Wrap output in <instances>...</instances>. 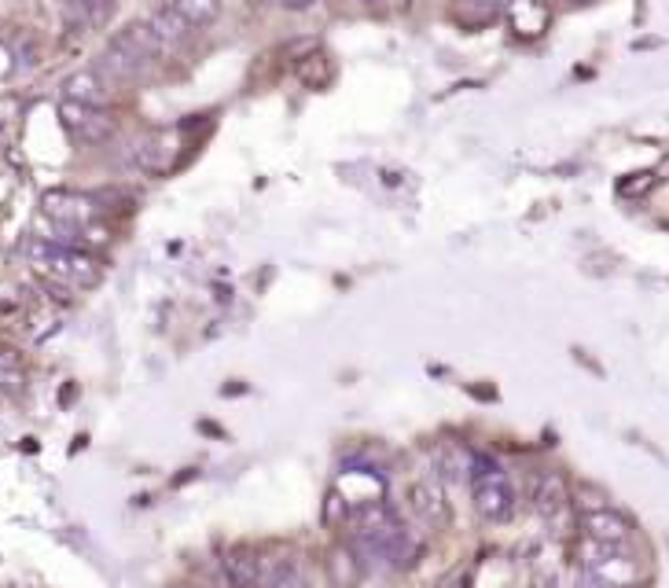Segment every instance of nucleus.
<instances>
[{
	"label": "nucleus",
	"mask_w": 669,
	"mask_h": 588,
	"mask_svg": "<svg viewBox=\"0 0 669 588\" xmlns=\"http://www.w3.org/2000/svg\"><path fill=\"white\" fill-rule=\"evenodd\" d=\"M166 56H170V48L162 45L159 34H155L148 23H133V26H125L122 34L111 37V45L103 48L92 70H96L107 85H129V81L144 78V74Z\"/></svg>",
	"instance_id": "f257e3e1"
},
{
	"label": "nucleus",
	"mask_w": 669,
	"mask_h": 588,
	"mask_svg": "<svg viewBox=\"0 0 669 588\" xmlns=\"http://www.w3.org/2000/svg\"><path fill=\"white\" fill-rule=\"evenodd\" d=\"M26 258L34 261V269L45 280L74 287V291H89L103 276L100 261L92 254H85L81 247H67V243H52V239H26Z\"/></svg>",
	"instance_id": "f03ea898"
},
{
	"label": "nucleus",
	"mask_w": 669,
	"mask_h": 588,
	"mask_svg": "<svg viewBox=\"0 0 669 588\" xmlns=\"http://www.w3.org/2000/svg\"><path fill=\"white\" fill-rule=\"evenodd\" d=\"M59 122L78 144H103L118 129V122H114V114L107 107H85V103L70 100L59 103Z\"/></svg>",
	"instance_id": "7ed1b4c3"
},
{
	"label": "nucleus",
	"mask_w": 669,
	"mask_h": 588,
	"mask_svg": "<svg viewBox=\"0 0 669 588\" xmlns=\"http://www.w3.org/2000/svg\"><path fill=\"white\" fill-rule=\"evenodd\" d=\"M471 500L475 511L486 522H504L515 511V489H511L504 471H486V475H471Z\"/></svg>",
	"instance_id": "20e7f679"
},
{
	"label": "nucleus",
	"mask_w": 669,
	"mask_h": 588,
	"mask_svg": "<svg viewBox=\"0 0 669 588\" xmlns=\"http://www.w3.org/2000/svg\"><path fill=\"white\" fill-rule=\"evenodd\" d=\"M41 210H45L48 221H56L59 228H67V232H81V228H89L100 214V206L92 195H81V192H48L41 199Z\"/></svg>",
	"instance_id": "39448f33"
},
{
	"label": "nucleus",
	"mask_w": 669,
	"mask_h": 588,
	"mask_svg": "<svg viewBox=\"0 0 669 588\" xmlns=\"http://www.w3.org/2000/svg\"><path fill=\"white\" fill-rule=\"evenodd\" d=\"M405 500H409V511L427 526V530H442V526H449V504H445L442 478L438 475L416 478V482L405 489Z\"/></svg>",
	"instance_id": "423d86ee"
},
{
	"label": "nucleus",
	"mask_w": 669,
	"mask_h": 588,
	"mask_svg": "<svg viewBox=\"0 0 669 588\" xmlns=\"http://www.w3.org/2000/svg\"><path fill=\"white\" fill-rule=\"evenodd\" d=\"M581 530L592 544H607V548H629L633 541V526L622 511L614 508H596L581 515Z\"/></svg>",
	"instance_id": "0eeeda50"
},
{
	"label": "nucleus",
	"mask_w": 669,
	"mask_h": 588,
	"mask_svg": "<svg viewBox=\"0 0 669 588\" xmlns=\"http://www.w3.org/2000/svg\"><path fill=\"white\" fill-rule=\"evenodd\" d=\"M530 504L541 519H559L570 504V493H567L563 475H556V471H541V475H533Z\"/></svg>",
	"instance_id": "6e6552de"
},
{
	"label": "nucleus",
	"mask_w": 669,
	"mask_h": 588,
	"mask_svg": "<svg viewBox=\"0 0 669 588\" xmlns=\"http://www.w3.org/2000/svg\"><path fill=\"white\" fill-rule=\"evenodd\" d=\"M63 100L85 103V107H107L111 100V85L96 74V70H78L63 81Z\"/></svg>",
	"instance_id": "1a4fd4ad"
},
{
	"label": "nucleus",
	"mask_w": 669,
	"mask_h": 588,
	"mask_svg": "<svg viewBox=\"0 0 669 588\" xmlns=\"http://www.w3.org/2000/svg\"><path fill=\"white\" fill-rule=\"evenodd\" d=\"M261 555H254L250 548H228L221 566L225 577L232 581V588H261Z\"/></svg>",
	"instance_id": "9d476101"
},
{
	"label": "nucleus",
	"mask_w": 669,
	"mask_h": 588,
	"mask_svg": "<svg viewBox=\"0 0 669 588\" xmlns=\"http://www.w3.org/2000/svg\"><path fill=\"white\" fill-rule=\"evenodd\" d=\"M324 570H328V581L331 588H357L364 577V566L357 559L350 544H339V548H331L328 559H324Z\"/></svg>",
	"instance_id": "9b49d317"
},
{
	"label": "nucleus",
	"mask_w": 669,
	"mask_h": 588,
	"mask_svg": "<svg viewBox=\"0 0 669 588\" xmlns=\"http://www.w3.org/2000/svg\"><path fill=\"white\" fill-rule=\"evenodd\" d=\"M434 475L442 482H464V478H471V456L456 441H442L434 449Z\"/></svg>",
	"instance_id": "f8f14e48"
},
{
	"label": "nucleus",
	"mask_w": 669,
	"mask_h": 588,
	"mask_svg": "<svg viewBox=\"0 0 669 588\" xmlns=\"http://www.w3.org/2000/svg\"><path fill=\"white\" fill-rule=\"evenodd\" d=\"M148 26H151V30H155V34H159L162 45L170 48V56H173V52H177V48L184 45V41H188V37L195 34L192 26L184 23V19H181V15H177V12H173L170 4H166V8H159V12L151 15Z\"/></svg>",
	"instance_id": "ddd939ff"
},
{
	"label": "nucleus",
	"mask_w": 669,
	"mask_h": 588,
	"mask_svg": "<svg viewBox=\"0 0 669 588\" xmlns=\"http://www.w3.org/2000/svg\"><path fill=\"white\" fill-rule=\"evenodd\" d=\"M261 588H309L298 559H265L261 563Z\"/></svg>",
	"instance_id": "4468645a"
},
{
	"label": "nucleus",
	"mask_w": 669,
	"mask_h": 588,
	"mask_svg": "<svg viewBox=\"0 0 669 588\" xmlns=\"http://www.w3.org/2000/svg\"><path fill=\"white\" fill-rule=\"evenodd\" d=\"M114 15V0H67V19L78 30H100Z\"/></svg>",
	"instance_id": "2eb2a0df"
},
{
	"label": "nucleus",
	"mask_w": 669,
	"mask_h": 588,
	"mask_svg": "<svg viewBox=\"0 0 669 588\" xmlns=\"http://www.w3.org/2000/svg\"><path fill=\"white\" fill-rule=\"evenodd\" d=\"M170 8L192 26L195 34L221 19V0H170Z\"/></svg>",
	"instance_id": "dca6fc26"
},
{
	"label": "nucleus",
	"mask_w": 669,
	"mask_h": 588,
	"mask_svg": "<svg viewBox=\"0 0 669 588\" xmlns=\"http://www.w3.org/2000/svg\"><path fill=\"white\" fill-rule=\"evenodd\" d=\"M26 383L23 357L12 346H0V394H19Z\"/></svg>",
	"instance_id": "f3484780"
},
{
	"label": "nucleus",
	"mask_w": 669,
	"mask_h": 588,
	"mask_svg": "<svg viewBox=\"0 0 669 588\" xmlns=\"http://www.w3.org/2000/svg\"><path fill=\"white\" fill-rule=\"evenodd\" d=\"M545 19H548V12L537 4V0H515L511 4V23L519 26V34H541L545 30Z\"/></svg>",
	"instance_id": "a211bd4d"
},
{
	"label": "nucleus",
	"mask_w": 669,
	"mask_h": 588,
	"mask_svg": "<svg viewBox=\"0 0 669 588\" xmlns=\"http://www.w3.org/2000/svg\"><path fill=\"white\" fill-rule=\"evenodd\" d=\"M350 504H346V500L339 497V489H331L328 493V500H324V522H328V526H346V522H350Z\"/></svg>",
	"instance_id": "6ab92c4d"
},
{
	"label": "nucleus",
	"mask_w": 669,
	"mask_h": 588,
	"mask_svg": "<svg viewBox=\"0 0 669 588\" xmlns=\"http://www.w3.org/2000/svg\"><path fill=\"white\" fill-rule=\"evenodd\" d=\"M287 12H306V8H313V0H280Z\"/></svg>",
	"instance_id": "aec40b11"
},
{
	"label": "nucleus",
	"mask_w": 669,
	"mask_h": 588,
	"mask_svg": "<svg viewBox=\"0 0 669 588\" xmlns=\"http://www.w3.org/2000/svg\"><path fill=\"white\" fill-rule=\"evenodd\" d=\"M570 4H596V0H570Z\"/></svg>",
	"instance_id": "412c9836"
},
{
	"label": "nucleus",
	"mask_w": 669,
	"mask_h": 588,
	"mask_svg": "<svg viewBox=\"0 0 669 588\" xmlns=\"http://www.w3.org/2000/svg\"><path fill=\"white\" fill-rule=\"evenodd\" d=\"M173 588H192V585H173Z\"/></svg>",
	"instance_id": "4be33fe9"
},
{
	"label": "nucleus",
	"mask_w": 669,
	"mask_h": 588,
	"mask_svg": "<svg viewBox=\"0 0 669 588\" xmlns=\"http://www.w3.org/2000/svg\"><path fill=\"white\" fill-rule=\"evenodd\" d=\"M489 4H497V0H489Z\"/></svg>",
	"instance_id": "5701e85b"
}]
</instances>
